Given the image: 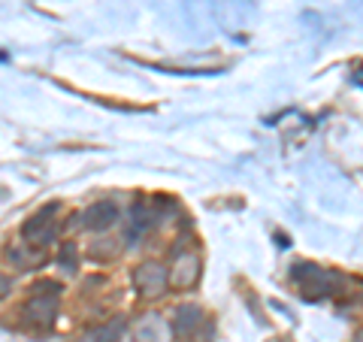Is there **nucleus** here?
<instances>
[{"label": "nucleus", "instance_id": "obj_1", "mask_svg": "<svg viewBox=\"0 0 363 342\" xmlns=\"http://www.w3.org/2000/svg\"><path fill=\"white\" fill-rule=\"evenodd\" d=\"M291 279L306 300H321L327 294H336L339 285H342V276H339V272L306 264V260H297V264L291 267Z\"/></svg>", "mask_w": 363, "mask_h": 342}, {"label": "nucleus", "instance_id": "obj_2", "mask_svg": "<svg viewBox=\"0 0 363 342\" xmlns=\"http://www.w3.org/2000/svg\"><path fill=\"white\" fill-rule=\"evenodd\" d=\"M55 212H58V203H49L45 209H40L37 215H30V219L21 224V236H25V243L37 246V248H45L55 243V236H58V219H55Z\"/></svg>", "mask_w": 363, "mask_h": 342}, {"label": "nucleus", "instance_id": "obj_3", "mask_svg": "<svg viewBox=\"0 0 363 342\" xmlns=\"http://www.w3.org/2000/svg\"><path fill=\"white\" fill-rule=\"evenodd\" d=\"M58 297L61 291H30V300L21 312H25V321L33 324L37 330H49L55 324V315H58Z\"/></svg>", "mask_w": 363, "mask_h": 342}, {"label": "nucleus", "instance_id": "obj_4", "mask_svg": "<svg viewBox=\"0 0 363 342\" xmlns=\"http://www.w3.org/2000/svg\"><path fill=\"white\" fill-rule=\"evenodd\" d=\"M133 285L145 297H161L169 285V270L164 264H157V260H145V264L133 270Z\"/></svg>", "mask_w": 363, "mask_h": 342}, {"label": "nucleus", "instance_id": "obj_5", "mask_svg": "<svg viewBox=\"0 0 363 342\" xmlns=\"http://www.w3.org/2000/svg\"><path fill=\"white\" fill-rule=\"evenodd\" d=\"M203 276V260L197 252H176V267L173 272H169V285H176L179 291H188V288H194V285L200 282Z\"/></svg>", "mask_w": 363, "mask_h": 342}, {"label": "nucleus", "instance_id": "obj_6", "mask_svg": "<svg viewBox=\"0 0 363 342\" xmlns=\"http://www.w3.org/2000/svg\"><path fill=\"white\" fill-rule=\"evenodd\" d=\"M76 224L85 227V231H109L112 224L118 221V206L109 200H100V203H91V206L85 212L76 215Z\"/></svg>", "mask_w": 363, "mask_h": 342}, {"label": "nucleus", "instance_id": "obj_7", "mask_svg": "<svg viewBox=\"0 0 363 342\" xmlns=\"http://www.w3.org/2000/svg\"><path fill=\"white\" fill-rule=\"evenodd\" d=\"M133 339L136 342H169L173 339V324L164 321L161 315L149 312L133 324Z\"/></svg>", "mask_w": 363, "mask_h": 342}, {"label": "nucleus", "instance_id": "obj_8", "mask_svg": "<svg viewBox=\"0 0 363 342\" xmlns=\"http://www.w3.org/2000/svg\"><path fill=\"white\" fill-rule=\"evenodd\" d=\"M6 258L13 260L18 270H37V267L45 264L43 248L30 246V243H16V246H9V248H6Z\"/></svg>", "mask_w": 363, "mask_h": 342}, {"label": "nucleus", "instance_id": "obj_9", "mask_svg": "<svg viewBox=\"0 0 363 342\" xmlns=\"http://www.w3.org/2000/svg\"><path fill=\"white\" fill-rule=\"evenodd\" d=\"M203 309L200 306H182V309L176 312V321H173V333H179V336H191L194 330L200 327V321H203Z\"/></svg>", "mask_w": 363, "mask_h": 342}, {"label": "nucleus", "instance_id": "obj_10", "mask_svg": "<svg viewBox=\"0 0 363 342\" xmlns=\"http://www.w3.org/2000/svg\"><path fill=\"white\" fill-rule=\"evenodd\" d=\"M124 330H128V321H124V318H116L112 324H104L100 330H94V333H91V342H121Z\"/></svg>", "mask_w": 363, "mask_h": 342}, {"label": "nucleus", "instance_id": "obj_11", "mask_svg": "<svg viewBox=\"0 0 363 342\" xmlns=\"http://www.w3.org/2000/svg\"><path fill=\"white\" fill-rule=\"evenodd\" d=\"M118 252H121V248H118V243H116V239H97V243H91V248H88V255L94 258V260L116 258Z\"/></svg>", "mask_w": 363, "mask_h": 342}, {"label": "nucleus", "instance_id": "obj_12", "mask_svg": "<svg viewBox=\"0 0 363 342\" xmlns=\"http://www.w3.org/2000/svg\"><path fill=\"white\" fill-rule=\"evenodd\" d=\"M58 267H64L67 272H76V267H79V246H76V243H64V246H61Z\"/></svg>", "mask_w": 363, "mask_h": 342}, {"label": "nucleus", "instance_id": "obj_13", "mask_svg": "<svg viewBox=\"0 0 363 342\" xmlns=\"http://www.w3.org/2000/svg\"><path fill=\"white\" fill-rule=\"evenodd\" d=\"M212 336H215V324L203 318L200 327H197V330H194V333H191L188 339H191V342H212Z\"/></svg>", "mask_w": 363, "mask_h": 342}, {"label": "nucleus", "instance_id": "obj_14", "mask_svg": "<svg viewBox=\"0 0 363 342\" xmlns=\"http://www.w3.org/2000/svg\"><path fill=\"white\" fill-rule=\"evenodd\" d=\"M9 291H13V282H9V276H4V272H0V300H4Z\"/></svg>", "mask_w": 363, "mask_h": 342}]
</instances>
